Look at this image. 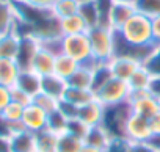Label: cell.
I'll return each instance as SVG.
<instances>
[{
    "label": "cell",
    "instance_id": "obj_1",
    "mask_svg": "<svg viewBox=\"0 0 160 152\" xmlns=\"http://www.w3.org/2000/svg\"><path fill=\"white\" fill-rule=\"evenodd\" d=\"M126 42L132 44V46H138V47H146V46H152L154 42V36H152V21L141 14V13H135L119 30H115Z\"/></svg>",
    "mask_w": 160,
    "mask_h": 152
},
{
    "label": "cell",
    "instance_id": "obj_2",
    "mask_svg": "<svg viewBox=\"0 0 160 152\" xmlns=\"http://www.w3.org/2000/svg\"><path fill=\"white\" fill-rule=\"evenodd\" d=\"M93 60L96 63H110L115 56V30L107 25H98L87 32Z\"/></svg>",
    "mask_w": 160,
    "mask_h": 152
},
{
    "label": "cell",
    "instance_id": "obj_3",
    "mask_svg": "<svg viewBox=\"0 0 160 152\" xmlns=\"http://www.w3.org/2000/svg\"><path fill=\"white\" fill-rule=\"evenodd\" d=\"M61 53L74 58L80 64L96 63L93 60L91 46H90V39H88L87 33L61 36Z\"/></svg>",
    "mask_w": 160,
    "mask_h": 152
},
{
    "label": "cell",
    "instance_id": "obj_4",
    "mask_svg": "<svg viewBox=\"0 0 160 152\" xmlns=\"http://www.w3.org/2000/svg\"><path fill=\"white\" fill-rule=\"evenodd\" d=\"M132 115L129 101L119 105L105 107L102 125L113 138H126V124Z\"/></svg>",
    "mask_w": 160,
    "mask_h": 152
},
{
    "label": "cell",
    "instance_id": "obj_5",
    "mask_svg": "<svg viewBox=\"0 0 160 152\" xmlns=\"http://www.w3.org/2000/svg\"><path fill=\"white\" fill-rule=\"evenodd\" d=\"M130 88L127 85V82L119 80L116 77H113L112 80H108L99 91L94 93L96 101L101 102L104 107H113V105H119L124 104L130 99Z\"/></svg>",
    "mask_w": 160,
    "mask_h": 152
},
{
    "label": "cell",
    "instance_id": "obj_6",
    "mask_svg": "<svg viewBox=\"0 0 160 152\" xmlns=\"http://www.w3.org/2000/svg\"><path fill=\"white\" fill-rule=\"evenodd\" d=\"M129 105H130L132 113H135V115H138V116H143V118H146V119L152 118V116L160 110L158 101H157L149 91L130 94Z\"/></svg>",
    "mask_w": 160,
    "mask_h": 152
},
{
    "label": "cell",
    "instance_id": "obj_7",
    "mask_svg": "<svg viewBox=\"0 0 160 152\" xmlns=\"http://www.w3.org/2000/svg\"><path fill=\"white\" fill-rule=\"evenodd\" d=\"M151 136L152 132L149 127V119L132 113L126 124V140L130 143H148Z\"/></svg>",
    "mask_w": 160,
    "mask_h": 152
},
{
    "label": "cell",
    "instance_id": "obj_8",
    "mask_svg": "<svg viewBox=\"0 0 160 152\" xmlns=\"http://www.w3.org/2000/svg\"><path fill=\"white\" fill-rule=\"evenodd\" d=\"M47 113L39 108L38 105H35L33 102L30 105H27L24 108V116H22V125L25 130L32 132V133H39L42 130L47 129Z\"/></svg>",
    "mask_w": 160,
    "mask_h": 152
},
{
    "label": "cell",
    "instance_id": "obj_9",
    "mask_svg": "<svg viewBox=\"0 0 160 152\" xmlns=\"http://www.w3.org/2000/svg\"><path fill=\"white\" fill-rule=\"evenodd\" d=\"M39 47H41V42H39L35 36H30V35L21 36L19 52H18V56H16V63H18V66L21 67V71H28V69H32L33 58H35V55L38 53Z\"/></svg>",
    "mask_w": 160,
    "mask_h": 152
},
{
    "label": "cell",
    "instance_id": "obj_10",
    "mask_svg": "<svg viewBox=\"0 0 160 152\" xmlns=\"http://www.w3.org/2000/svg\"><path fill=\"white\" fill-rule=\"evenodd\" d=\"M110 69H112V74H113V77L119 79V80H124L127 82L133 72L143 66L141 61L135 60V58H130V56H121V55H115L112 60H110Z\"/></svg>",
    "mask_w": 160,
    "mask_h": 152
},
{
    "label": "cell",
    "instance_id": "obj_11",
    "mask_svg": "<svg viewBox=\"0 0 160 152\" xmlns=\"http://www.w3.org/2000/svg\"><path fill=\"white\" fill-rule=\"evenodd\" d=\"M104 113H105V107L94 99L93 102H90V104H87V105L78 108L77 118L82 121L83 124H87L88 127H94V125L102 124Z\"/></svg>",
    "mask_w": 160,
    "mask_h": 152
},
{
    "label": "cell",
    "instance_id": "obj_12",
    "mask_svg": "<svg viewBox=\"0 0 160 152\" xmlns=\"http://www.w3.org/2000/svg\"><path fill=\"white\" fill-rule=\"evenodd\" d=\"M94 66H96V63H91V64H80L78 69L66 80L68 86L82 88V90H91V88H93ZM91 91H93V90H91Z\"/></svg>",
    "mask_w": 160,
    "mask_h": 152
},
{
    "label": "cell",
    "instance_id": "obj_13",
    "mask_svg": "<svg viewBox=\"0 0 160 152\" xmlns=\"http://www.w3.org/2000/svg\"><path fill=\"white\" fill-rule=\"evenodd\" d=\"M55 53H52L49 49L46 47H39L38 53L35 55L33 58V63H32V69L35 74H38L39 77H46V75H50L53 74V66H55Z\"/></svg>",
    "mask_w": 160,
    "mask_h": 152
},
{
    "label": "cell",
    "instance_id": "obj_14",
    "mask_svg": "<svg viewBox=\"0 0 160 152\" xmlns=\"http://www.w3.org/2000/svg\"><path fill=\"white\" fill-rule=\"evenodd\" d=\"M11 152H36V133L25 129L14 132L11 136Z\"/></svg>",
    "mask_w": 160,
    "mask_h": 152
},
{
    "label": "cell",
    "instance_id": "obj_15",
    "mask_svg": "<svg viewBox=\"0 0 160 152\" xmlns=\"http://www.w3.org/2000/svg\"><path fill=\"white\" fill-rule=\"evenodd\" d=\"M21 74V67L18 66L16 60L10 58H0V85L13 88L18 82V77Z\"/></svg>",
    "mask_w": 160,
    "mask_h": 152
},
{
    "label": "cell",
    "instance_id": "obj_16",
    "mask_svg": "<svg viewBox=\"0 0 160 152\" xmlns=\"http://www.w3.org/2000/svg\"><path fill=\"white\" fill-rule=\"evenodd\" d=\"M137 13L135 5H129V3H115L110 13V19L108 24L113 30H119L133 14Z\"/></svg>",
    "mask_w": 160,
    "mask_h": 152
},
{
    "label": "cell",
    "instance_id": "obj_17",
    "mask_svg": "<svg viewBox=\"0 0 160 152\" xmlns=\"http://www.w3.org/2000/svg\"><path fill=\"white\" fill-rule=\"evenodd\" d=\"M14 86L21 88L28 96L35 97L36 94L41 93V77L38 74H35L33 71H30V69L28 71H21Z\"/></svg>",
    "mask_w": 160,
    "mask_h": 152
},
{
    "label": "cell",
    "instance_id": "obj_18",
    "mask_svg": "<svg viewBox=\"0 0 160 152\" xmlns=\"http://www.w3.org/2000/svg\"><path fill=\"white\" fill-rule=\"evenodd\" d=\"M113 140H115V138L107 132V129H105L102 124H99V125L90 127L88 135H87V138H85V141H83V143L91 144V146L99 147V149H102V150H105V152H107Z\"/></svg>",
    "mask_w": 160,
    "mask_h": 152
},
{
    "label": "cell",
    "instance_id": "obj_19",
    "mask_svg": "<svg viewBox=\"0 0 160 152\" xmlns=\"http://www.w3.org/2000/svg\"><path fill=\"white\" fill-rule=\"evenodd\" d=\"M152 80H154V75L144 66H140L133 72L132 77L127 80V85H129L132 94H135V93H144V91H149Z\"/></svg>",
    "mask_w": 160,
    "mask_h": 152
},
{
    "label": "cell",
    "instance_id": "obj_20",
    "mask_svg": "<svg viewBox=\"0 0 160 152\" xmlns=\"http://www.w3.org/2000/svg\"><path fill=\"white\" fill-rule=\"evenodd\" d=\"M68 88V83L66 80L60 79L58 75L55 74H50V75H46V77H41V91L61 101L63 99V94Z\"/></svg>",
    "mask_w": 160,
    "mask_h": 152
},
{
    "label": "cell",
    "instance_id": "obj_21",
    "mask_svg": "<svg viewBox=\"0 0 160 152\" xmlns=\"http://www.w3.org/2000/svg\"><path fill=\"white\" fill-rule=\"evenodd\" d=\"M21 44V35L18 32H10L0 36V58L16 60Z\"/></svg>",
    "mask_w": 160,
    "mask_h": 152
},
{
    "label": "cell",
    "instance_id": "obj_22",
    "mask_svg": "<svg viewBox=\"0 0 160 152\" xmlns=\"http://www.w3.org/2000/svg\"><path fill=\"white\" fill-rule=\"evenodd\" d=\"M96 99L94 93L91 90H82V88H72V86H68L64 94H63V99L64 102L80 108V107H83L90 102H93Z\"/></svg>",
    "mask_w": 160,
    "mask_h": 152
},
{
    "label": "cell",
    "instance_id": "obj_23",
    "mask_svg": "<svg viewBox=\"0 0 160 152\" xmlns=\"http://www.w3.org/2000/svg\"><path fill=\"white\" fill-rule=\"evenodd\" d=\"M60 30H61L63 36L80 35V33H87L88 32V25L85 24L82 16L77 13V14H72V16L60 19Z\"/></svg>",
    "mask_w": 160,
    "mask_h": 152
},
{
    "label": "cell",
    "instance_id": "obj_24",
    "mask_svg": "<svg viewBox=\"0 0 160 152\" xmlns=\"http://www.w3.org/2000/svg\"><path fill=\"white\" fill-rule=\"evenodd\" d=\"M80 63H77L74 58L64 55V53H60L55 56V66H53V74L58 75L60 79L63 80H68L71 75L78 69Z\"/></svg>",
    "mask_w": 160,
    "mask_h": 152
},
{
    "label": "cell",
    "instance_id": "obj_25",
    "mask_svg": "<svg viewBox=\"0 0 160 152\" xmlns=\"http://www.w3.org/2000/svg\"><path fill=\"white\" fill-rule=\"evenodd\" d=\"M16 25V11L13 2L0 0V36L14 30Z\"/></svg>",
    "mask_w": 160,
    "mask_h": 152
},
{
    "label": "cell",
    "instance_id": "obj_26",
    "mask_svg": "<svg viewBox=\"0 0 160 152\" xmlns=\"http://www.w3.org/2000/svg\"><path fill=\"white\" fill-rule=\"evenodd\" d=\"M113 79V74L108 63H96L94 66V75H93V93L99 91L108 80Z\"/></svg>",
    "mask_w": 160,
    "mask_h": 152
},
{
    "label": "cell",
    "instance_id": "obj_27",
    "mask_svg": "<svg viewBox=\"0 0 160 152\" xmlns=\"http://www.w3.org/2000/svg\"><path fill=\"white\" fill-rule=\"evenodd\" d=\"M82 146H83V140H80L68 132L58 135L57 152H80Z\"/></svg>",
    "mask_w": 160,
    "mask_h": 152
},
{
    "label": "cell",
    "instance_id": "obj_28",
    "mask_svg": "<svg viewBox=\"0 0 160 152\" xmlns=\"http://www.w3.org/2000/svg\"><path fill=\"white\" fill-rule=\"evenodd\" d=\"M58 135L49 132L47 129L36 133V152H57Z\"/></svg>",
    "mask_w": 160,
    "mask_h": 152
},
{
    "label": "cell",
    "instance_id": "obj_29",
    "mask_svg": "<svg viewBox=\"0 0 160 152\" xmlns=\"http://www.w3.org/2000/svg\"><path fill=\"white\" fill-rule=\"evenodd\" d=\"M78 10H80V3L77 0H55V3L52 7V13L58 19L77 14Z\"/></svg>",
    "mask_w": 160,
    "mask_h": 152
},
{
    "label": "cell",
    "instance_id": "obj_30",
    "mask_svg": "<svg viewBox=\"0 0 160 152\" xmlns=\"http://www.w3.org/2000/svg\"><path fill=\"white\" fill-rule=\"evenodd\" d=\"M68 122H69V119L60 110H57L47 116V130L55 135H61L68 130Z\"/></svg>",
    "mask_w": 160,
    "mask_h": 152
},
{
    "label": "cell",
    "instance_id": "obj_31",
    "mask_svg": "<svg viewBox=\"0 0 160 152\" xmlns=\"http://www.w3.org/2000/svg\"><path fill=\"white\" fill-rule=\"evenodd\" d=\"M78 14L82 16V19H83V21H85V24L88 25V30H90V28H93V27L101 25L99 11H98V8H96L94 2H90V3H83V5H80Z\"/></svg>",
    "mask_w": 160,
    "mask_h": 152
},
{
    "label": "cell",
    "instance_id": "obj_32",
    "mask_svg": "<svg viewBox=\"0 0 160 152\" xmlns=\"http://www.w3.org/2000/svg\"><path fill=\"white\" fill-rule=\"evenodd\" d=\"M24 108L25 107H22L21 104H16V102L11 101L5 107V110L0 113V116H2L8 124H19L22 121V116H24Z\"/></svg>",
    "mask_w": 160,
    "mask_h": 152
},
{
    "label": "cell",
    "instance_id": "obj_33",
    "mask_svg": "<svg viewBox=\"0 0 160 152\" xmlns=\"http://www.w3.org/2000/svg\"><path fill=\"white\" fill-rule=\"evenodd\" d=\"M135 8L138 13L148 16L149 19H154L160 16V0H137Z\"/></svg>",
    "mask_w": 160,
    "mask_h": 152
},
{
    "label": "cell",
    "instance_id": "obj_34",
    "mask_svg": "<svg viewBox=\"0 0 160 152\" xmlns=\"http://www.w3.org/2000/svg\"><path fill=\"white\" fill-rule=\"evenodd\" d=\"M33 104L38 105L39 108H42L47 115L57 111L58 107H60V101L58 99H55V97H52V96H49V94H46L42 91L33 97Z\"/></svg>",
    "mask_w": 160,
    "mask_h": 152
},
{
    "label": "cell",
    "instance_id": "obj_35",
    "mask_svg": "<svg viewBox=\"0 0 160 152\" xmlns=\"http://www.w3.org/2000/svg\"><path fill=\"white\" fill-rule=\"evenodd\" d=\"M143 66L154 75V77H160V44L154 49V52L143 63Z\"/></svg>",
    "mask_w": 160,
    "mask_h": 152
},
{
    "label": "cell",
    "instance_id": "obj_36",
    "mask_svg": "<svg viewBox=\"0 0 160 152\" xmlns=\"http://www.w3.org/2000/svg\"><path fill=\"white\" fill-rule=\"evenodd\" d=\"M88 130H90V127H88L87 124H83L78 118H75V119H71V121L68 122V130H66V132L85 141V138H87V135H88Z\"/></svg>",
    "mask_w": 160,
    "mask_h": 152
},
{
    "label": "cell",
    "instance_id": "obj_37",
    "mask_svg": "<svg viewBox=\"0 0 160 152\" xmlns=\"http://www.w3.org/2000/svg\"><path fill=\"white\" fill-rule=\"evenodd\" d=\"M10 90H11V101H13V102L21 104L22 107H27V105H30V104L33 102V97L28 96L27 93H24L21 88L13 86V88H10Z\"/></svg>",
    "mask_w": 160,
    "mask_h": 152
},
{
    "label": "cell",
    "instance_id": "obj_38",
    "mask_svg": "<svg viewBox=\"0 0 160 152\" xmlns=\"http://www.w3.org/2000/svg\"><path fill=\"white\" fill-rule=\"evenodd\" d=\"M11 102V90L0 85V113L5 110V107Z\"/></svg>",
    "mask_w": 160,
    "mask_h": 152
},
{
    "label": "cell",
    "instance_id": "obj_39",
    "mask_svg": "<svg viewBox=\"0 0 160 152\" xmlns=\"http://www.w3.org/2000/svg\"><path fill=\"white\" fill-rule=\"evenodd\" d=\"M129 152H157L149 143H132Z\"/></svg>",
    "mask_w": 160,
    "mask_h": 152
},
{
    "label": "cell",
    "instance_id": "obj_40",
    "mask_svg": "<svg viewBox=\"0 0 160 152\" xmlns=\"http://www.w3.org/2000/svg\"><path fill=\"white\" fill-rule=\"evenodd\" d=\"M22 2H25V3H28V5H33V7H38V8L52 10L55 0H22Z\"/></svg>",
    "mask_w": 160,
    "mask_h": 152
},
{
    "label": "cell",
    "instance_id": "obj_41",
    "mask_svg": "<svg viewBox=\"0 0 160 152\" xmlns=\"http://www.w3.org/2000/svg\"><path fill=\"white\" fill-rule=\"evenodd\" d=\"M149 127L152 135H160V110L152 118H149Z\"/></svg>",
    "mask_w": 160,
    "mask_h": 152
},
{
    "label": "cell",
    "instance_id": "obj_42",
    "mask_svg": "<svg viewBox=\"0 0 160 152\" xmlns=\"http://www.w3.org/2000/svg\"><path fill=\"white\" fill-rule=\"evenodd\" d=\"M152 21V36H154V42L160 44V16L151 19Z\"/></svg>",
    "mask_w": 160,
    "mask_h": 152
},
{
    "label": "cell",
    "instance_id": "obj_43",
    "mask_svg": "<svg viewBox=\"0 0 160 152\" xmlns=\"http://www.w3.org/2000/svg\"><path fill=\"white\" fill-rule=\"evenodd\" d=\"M149 93L158 101L160 104V77H154L152 83H151V88H149Z\"/></svg>",
    "mask_w": 160,
    "mask_h": 152
},
{
    "label": "cell",
    "instance_id": "obj_44",
    "mask_svg": "<svg viewBox=\"0 0 160 152\" xmlns=\"http://www.w3.org/2000/svg\"><path fill=\"white\" fill-rule=\"evenodd\" d=\"M0 152H11V140L7 135H0Z\"/></svg>",
    "mask_w": 160,
    "mask_h": 152
},
{
    "label": "cell",
    "instance_id": "obj_45",
    "mask_svg": "<svg viewBox=\"0 0 160 152\" xmlns=\"http://www.w3.org/2000/svg\"><path fill=\"white\" fill-rule=\"evenodd\" d=\"M148 143H149L157 152H160V135H152Z\"/></svg>",
    "mask_w": 160,
    "mask_h": 152
},
{
    "label": "cell",
    "instance_id": "obj_46",
    "mask_svg": "<svg viewBox=\"0 0 160 152\" xmlns=\"http://www.w3.org/2000/svg\"><path fill=\"white\" fill-rule=\"evenodd\" d=\"M80 152H105V150H102V149H99V147H94V146H91V144L83 143V146H82V149H80Z\"/></svg>",
    "mask_w": 160,
    "mask_h": 152
},
{
    "label": "cell",
    "instance_id": "obj_47",
    "mask_svg": "<svg viewBox=\"0 0 160 152\" xmlns=\"http://www.w3.org/2000/svg\"><path fill=\"white\" fill-rule=\"evenodd\" d=\"M115 3H129V5H135L137 0H113Z\"/></svg>",
    "mask_w": 160,
    "mask_h": 152
},
{
    "label": "cell",
    "instance_id": "obj_48",
    "mask_svg": "<svg viewBox=\"0 0 160 152\" xmlns=\"http://www.w3.org/2000/svg\"><path fill=\"white\" fill-rule=\"evenodd\" d=\"M77 2L80 5H83V3H90V2H94V0H77Z\"/></svg>",
    "mask_w": 160,
    "mask_h": 152
},
{
    "label": "cell",
    "instance_id": "obj_49",
    "mask_svg": "<svg viewBox=\"0 0 160 152\" xmlns=\"http://www.w3.org/2000/svg\"><path fill=\"white\" fill-rule=\"evenodd\" d=\"M5 2H13V0H5Z\"/></svg>",
    "mask_w": 160,
    "mask_h": 152
}]
</instances>
